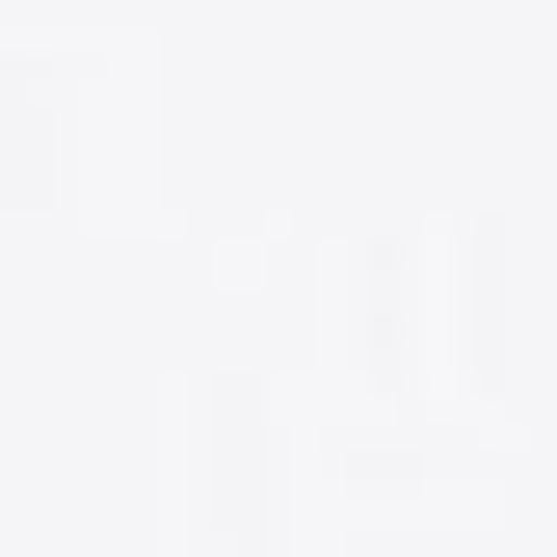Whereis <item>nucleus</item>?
<instances>
[]
</instances>
